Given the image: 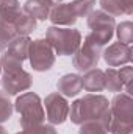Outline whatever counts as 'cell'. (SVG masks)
Wrapping results in <instances>:
<instances>
[{
  "label": "cell",
  "instance_id": "cell-4",
  "mask_svg": "<svg viewBox=\"0 0 133 134\" xmlns=\"http://www.w3.org/2000/svg\"><path fill=\"white\" fill-rule=\"evenodd\" d=\"M86 17H88V27L91 28V33L88 36L93 37L100 45L108 44L114 34V28H116L114 17L106 14L102 9H93Z\"/></svg>",
  "mask_w": 133,
  "mask_h": 134
},
{
  "label": "cell",
  "instance_id": "cell-13",
  "mask_svg": "<svg viewBox=\"0 0 133 134\" xmlns=\"http://www.w3.org/2000/svg\"><path fill=\"white\" fill-rule=\"evenodd\" d=\"M81 89L86 92H102L105 91V72L100 69H91L81 76Z\"/></svg>",
  "mask_w": 133,
  "mask_h": 134
},
{
  "label": "cell",
  "instance_id": "cell-28",
  "mask_svg": "<svg viewBox=\"0 0 133 134\" xmlns=\"http://www.w3.org/2000/svg\"><path fill=\"white\" fill-rule=\"evenodd\" d=\"M0 134H8V133H6V130H5L3 126H0Z\"/></svg>",
  "mask_w": 133,
  "mask_h": 134
},
{
  "label": "cell",
  "instance_id": "cell-27",
  "mask_svg": "<svg viewBox=\"0 0 133 134\" xmlns=\"http://www.w3.org/2000/svg\"><path fill=\"white\" fill-rule=\"evenodd\" d=\"M47 2H49L50 5H53V6H55V5H58V3H61V0H47Z\"/></svg>",
  "mask_w": 133,
  "mask_h": 134
},
{
  "label": "cell",
  "instance_id": "cell-18",
  "mask_svg": "<svg viewBox=\"0 0 133 134\" xmlns=\"http://www.w3.org/2000/svg\"><path fill=\"white\" fill-rule=\"evenodd\" d=\"M14 28H16L17 36H28L32 31L36 30V20H34L33 17L27 16V14H22L14 22Z\"/></svg>",
  "mask_w": 133,
  "mask_h": 134
},
{
  "label": "cell",
  "instance_id": "cell-10",
  "mask_svg": "<svg viewBox=\"0 0 133 134\" xmlns=\"http://www.w3.org/2000/svg\"><path fill=\"white\" fill-rule=\"evenodd\" d=\"M110 112L113 117L119 119V120H124V122H133V100L130 94H119L116 95L113 101H111V106H110Z\"/></svg>",
  "mask_w": 133,
  "mask_h": 134
},
{
  "label": "cell",
  "instance_id": "cell-14",
  "mask_svg": "<svg viewBox=\"0 0 133 134\" xmlns=\"http://www.w3.org/2000/svg\"><path fill=\"white\" fill-rule=\"evenodd\" d=\"M52 6L53 5H50L47 0H27L22 11L27 16L33 17L34 20H45V19H49Z\"/></svg>",
  "mask_w": 133,
  "mask_h": 134
},
{
  "label": "cell",
  "instance_id": "cell-29",
  "mask_svg": "<svg viewBox=\"0 0 133 134\" xmlns=\"http://www.w3.org/2000/svg\"><path fill=\"white\" fill-rule=\"evenodd\" d=\"M17 134H30V133H28V131H27V130H24V131H22V133H17Z\"/></svg>",
  "mask_w": 133,
  "mask_h": 134
},
{
  "label": "cell",
  "instance_id": "cell-6",
  "mask_svg": "<svg viewBox=\"0 0 133 134\" xmlns=\"http://www.w3.org/2000/svg\"><path fill=\"white\" fill-rule=\"evenodd\" d=\"M28 59L33 70L45 72V70H50L52 66L55 64V53L45 39H36L30 42Z\"/></svg>",
  "mask_w": 133,
  "mask_h": 134
},
{
  "label": "cell",
  "instance_id": "cell-21",
  "mask_svg": "<svg viewBox=\"0 0 133 134\" xmlns=\"http://www.w3.org/2000/svg\"><path fill=\"white\" fill-rule=\"evenodd\" d=\"M94 5H96V0H74L70 3V8L78 19V17H86L94 9Z\"/></svg>",
  "mask_w": 133,
  "mask_h": 134
},
{
  "label": "cell",
  "instance_id": "cell-20",
  "mask_svg": "<svg viewBox=\"0 0 133 134\" xmlns=\"http://www.w3.org/2000/svg\"><path fill=\"white\" fill-rule=\"evenodd\" d=\"M105 89H108L110 92H122V83L119 80V72L117 69L111 67L105 72Z\"/></svg>",
  "mask_w": 133,
  "mask_h": 134
},
{
  "label": "cell",
  "instance_id": "cell-24",
  "mask_svg": "<svg viewBox=\"0 0 133 134\" xmlns=\"http://www.w3.org/2000/svg\"><path fill=\"white\" fill-rule=\"evenodd\" d=\"M80 134H108L100 122H85L80 125Z\"/></svg>",
  "mask_w": 133,
  "mask_h": 134
},
{
  "label": "cell",
  "instance_id": "cell-5",
  "mask_svg": "<svg viewBox=\"0 0 133 134\" xmlns=\"http://www.w3.org/2000/svg\"><path fill=\"white\" fill-rule=\"evenodd\" d=\"M102 48L103 45L97 44L93 37L86 36L83 47H78V50L74 53V58H72L74 67L78 72H88L91 69H96L102 55Z\"/></svg>",
  "mask_w": 133,
  "mask_h": 134
},
{
  "label": "cell",
  "instance_id": "cell-22",
  "mask_svg": "<svg viewBox=\"0 0 133 134\" xmlns=\"http://www.w3.org/2000/svg\"><path fill=\"white\" fill-rule=\"evenodd\" d=\"M116 34H117L119 42L130 45L132 41H133V25H132V22H130V20L121 22V24L116 27Z\"/></svg>",
  "mask_w": 133,
  "mask_h": 134
},
{
  "label": "cell",
  "instance_id": "cell-16",
  "mask_svg": "<svg viewBox=\"0 0 133 134\" xmlns=\"http://www.w3.org/2000/svg\"><path fill=\"white\" fill-rule=\"evenodd\" d=\"M30 42H32V39H30L28 36H16V37L8 44V50H6L5 53L24 63V59L28 58V47H30Z\"/></svg>",
  "mask_w": 133,
  "mask_h": 134
},
{
  "label": "cell",
  "instance_id": "cell-30",
  "mask_svg": "<svg viewBox=\"0 0 133 134\" xmlns=\"http://www.w3.org/2000/svg\"><path fill=\"white\" fill-rule=\"evenodd\" d=\"M0 72H2V63H0Z\"/></svg>",
  "mask_w": 133,
  "mask_h": 134
},
{
  "label": "cell",
  "instance_id": "cell-26",
  "mask_svg": "<svg viewBox=\"0 0 133 134\" xmlns=\"http://www.w3.org/2000/svg\"><path fill=\"white\" fill-rule=\"evenodd\" d=\"M117 72H119V80L122 83V87H125V92L130 94V81H132V75H133L132 67L130 66L121 67Z\"/></svg>",
  "mask_w": 133,
  "mask_h": 134
},
{
  "label": "cell",
  "instance_id": "cell-23",
  "mask_svg": "<svg viewBox=\"0 0 133 134\" xmlns=\"http://www.w3.org/2000/svg\"><path fill=\"white\" fill-rule=\"evenodd\" d=\"M13 111H14V106L8 98V94L0 92V123L9 120L13 115Z\"/></svg>",
  "mask_w": 133,
  "mask_h": 134
},
{
  "label": "cell",
  "instance_id": "cell-9",
  "mask_svg": "<svg viewBox=\"0 0 133 134\" xmlns=\"http://www.w3.org/2000/svg\"><path fill=\"white\" fill-rule=\"evenodd\" d=\"M103 59L110 67H119L132 61V47L129 44L114 42L103 53Z\"/></svg>",
  "mask_w": 133,
  "mask_h": 134
},
{
  "label": "cell",
  "instance_id": "cell-19",
  "mask_svg": "<svg viewBox=\"0 0 133 134\" xmlns=\"http://www.w3.org/2000/svg\"><path fill=\"white\" fill-rule=\"evenodd\" d=\"M132 130L133 122H124V120H119L113 115L110 117V122L106 126L108 134H132Z\"/></svg>",
  "mask_w": 133,
  "mask_h": 134
},
{
  "label": "cell",
  "instance_id": "cell-1",
  "mask_svg": "<svg viewBox=\"0 0 133 134\" xmlns=\"http://www.w3.org/2000/svg\"><path fill=\"white\" fill-rule=\"evenodd\" d=\"M110 111V103L103 95L88 94L69 106L70 122L75 125H81L85 122H99Z\"/></svg>",
  "mask_w": 133,
  "mask_h": 134
},
{
  "label": "cell",
  "instance_id": "cell-25",
  "mask_svg": "<svg viewBox=\"0 0 133 134\" xmlns=\"http://www.w3.org/2000/svg\"><path fill=\"white\" fill-rule=\"evenodd\" d=\"M16 36H17V33H16V28H14L13 24H8V22H5V20H0V39H2L6 45H8Z\"/></svg>",
  "mask_w": 133,
  "mask_h": 134
},
{
  "label": "cell",
  "instance_id": "cell-3",
  "mask_svg": "<svg viewBox=\"0 0 133 134\" xmlns=\"http://www.w3.org/2000/svg\"><path fill=\"white\" fill-rule=\"evenodd\" d=\"M14 109L21 114L19 123L22 128H30V126L44 123L45 112H44L42 103H41L39 95H36L33 92L22 94L14 103Z\"/></svg>",
  "mask_w": 133,
  "mask_h": 134
},
{
  "label": "cell",
  "instance_id": "cell-2",
  "mask_svg": "<svg viewBox=\"0 0 133 134\" xmlns=\"http://www.w3.org/2000/svg\"><path fill=\"white\" fill-rule=\"evenodd\" d=\"M45 41L52 47L53 53L58 56H70L74 55L81 42V34L78 30L70 27H50L47 30Z\"/></svg>",
  "mask_w": 133,
  "mask_h": 134
},
{
  "label": "cell",
  "instance_id": "cell-11",
  "mask_svg": "<svg viewBox=\"0 0 133 134\" xmlns=\"http://www.w3.org/2000/svg\"><path fill=\"white\" fill-rule=\"evenodd\" d=\"M49 19L55 27H70L77 22V16L74 14L70 3H58L52 6Z\"/></svg>",
  "mask_w": 133,
  "mask_h": 134
},
{
  "label": "cell",
  "instance_id": "cell-15",
  "mask_svg": "<svg viewBox=\"0 0 133 134\" xmlns=\"http://www.w3.org/2000/svg\"><path fill=\"white\" fill-rule=\"evenodd\" d=\"M102 11L116 17V16H130L133 11V0H100Z\"/></svg>",
  "mask_w": 133,
  "mask_h": 134
},
{
  "label": "cell",
  "instance_id": "cell-7",
  "mask_svg": "<svg viewBox=\"0 0 133 134\" xmlns=\"http://www.w3.org/2000/svg\"><path fill=\"white\" fill-rule=\"evenodd\" d=\"M45 106V117L50 125H61L69 117V103L67 100L58 92H53L45 97L44 101Z\"/></svg>",
  "mask_w": 133,
  "mask_h": 134
},
{
  "label": "cell",
  "instance_id": "cell-12",
  "mask_svg": "<svg viewBox=\"0 0 133 134\" xmlns=\"http://www.w3.org/2000/svg\"><path fill=\"white\" fill-rule=\"evenodd\" d=\"M58 94H63L64 97H75L78 95L81 89V76L78 73H67L58 80Z\"/></svg>",
  "mask_w": 133,
  "mask_h": 134
},
{
  "label": "cell",
  "instance_id": "cell-17",
  "mask_svg": "<svg viewBox=\"0 0 133 134\" xmlns=\"http://www.w3.org/2000/svg\"><path fill=\"white\" fill-rule=\"evenodd\" d=\"M24 14L17 0H0V20L13 24Z\"/></svg>",
  "mask_w": 133,
  "mask_h": 134
},
{
  "label": "cell",
  "instance_id": "cell-8",
  "mask_svg": "<svg viewBox=\"0 0 133 134\" xmlns=\"http://www.w3.org/2000/svg\"><path fill=\"white\" fill-rule=\"evenodd\" d=\"M32 84H33L32 75L25 70L5 73L3 78H2L3 92H6L8 95H16L19 92H25L32 87Z\"/></svg>",
  "mask_w": 133,
  "mask_h": 134
}]
</instances>
